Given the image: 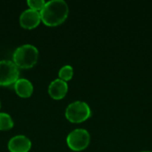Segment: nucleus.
I'll list each match as a JSON object with an SVG mask.
<instances>
[{
  "mask_svg": "<svg viewBox=\"0 0 152 152\" xmlns=\"http://www.w3.org/2000/svg\"><path fill=\"white\" fill-rule=\"evenodd\" d=\"M90 143V134L87 130L77 128L71 131L67 136V144L74 151L85 150Z\"/></svg>",
  "mask_w": 152,
  "mask_h": 152,
  "instance_id": "nucleus-5",
  "label": "nucleus"
},
{
  "mask_svg": "<svg viewBox=\"0 0 152 152\" xmlns=\"http://www.w3.org/2000/svg\"><path fill=\"white\" fill-rule=\"evenodd\" d=\"M73 73V68L70 65H65L59 71V78L66 82L72 78Z\"/></svg>",
  "mask_w": 152,
  "mask_h": 152,
  "instance_id": "nucleus-11",
  "label": "nucleus"
},
{
  "mask_svg": "<svg viewBox=\"0 0 152 152\" xmlns=\"http://www.w3.org/2000/svg\"><path fill=\"white\" fill-rule=\"evenodd\" d=\"M31 148L30 140L25 135H16L10 139L8 149L11 152H28Z\"/></svg>",
  "mask_w": 152,
  "mask_h": 152,
  "instance_id": "nucleus-7",
  "label": "nucleus"
},
{
  "mask_svg": "<svg viewBox=\"0 0 152 152\" xmlns=\"http://www.w3.org/2000/svg\"><path fill=\"white\" fill-rule=\"evenodd\" d=\"M0 108H1V102H0Z\"/></svg>",
  "mask_w": 152,
  "mask_h": 152,
  "instance_id": "nucleus-14",
  "label": "nucleus"
},
{
  "mask_svg": "<svg viewBox=\"0 0 152 152\" xmlns=\"http://www.w3.org/2000/svg\"><path fill=\"white\" fill-rule=\"evenodd\" d=\"M41 20L47 26H57L68 17L69 6L64 0H50L41 9Z\"/></svg>",
  "mask_w": 152,
  "mask_h": 152,
  "instance_id": "nucleus-1",
  "label": "nucleus"
},
{
  "mask_svg": "<svg viewBox=\"0 0 152 152\" xmlns=\"http://www.w3.org/2000/svg\"><path fill=\"white\" fill-rule=\"evenodd\" d=\"M27 4L30 9L40 12L41 9L45 6V1H44V0H28Z\"/></svg>",
  "mask_w": 152,
  "mask_h": 152,
  "instance_id": "nucleus-12",
  "label": "nucleus"
},
{
  "mask_svg": "<svg viewBox=\"0 0 152 152\" xmlns=\"http://www.w3.org/2000/svg\"><path fill=\"white\" fill-rule=\"evenodd\" d=\"M13 126L12 117L4 112H0V130H9Z\"/></svg>",
  "mask_w": 152,
  "mask_h": 152,
  "instance_id": "nucleus-10",
  "label": "nucleus"
},
{
  "mask_svg": "<svg viewBox=\"0 0 152 152\" xmlns=\"http://www.w3.org/2000/svg\"><path fill=\"white\" fill-rule=\"evenodd\" d=\"M92 114L89 105L81 101H76L68 105L65 110L67 119L72 123H81L90 118Z\"/></svg>",
  "mask_w": 152,
  "mask_h": 152,
  "instance_id": "nucleus-3",
  "label": "nucleus"
},
{
  "mask_svg": "<svg viewBox=\"0 0 152 152\" xmlns=\"http://www.w3.org/2000/svg\"><path fill=\"white\" fill-rule=\"evenodd\" d=\"M41 21L40 12L33 9H27L23 11L20 16V24L24 28L31 29L36 28Z\"/></svg>",
  "mask_w": 152,
  "mask_h": 152,
  "instance_id": "nucleus-6",
  "label": "nucleus"
},
{
  "mask_svg": "<svg viewBox=\"0 0 152 152\" xmlns=\"http://www.w3.org/2000/svg\"><path fill=\"white\" fill-rule=\"evenodd\" d=\"M14 64L20 69L32 68L37 61L38 50L37 48L29 44L22 45L16 48L12 55Z\"/></svg>",
  "mask_w": 152,
  "mask_h": 152,
  "instance_id": "nucleus-2",
  "label": "nucleus"
},
{
  "mask_svg": "<svg viewBox=\"0 0 152 152\" xmlns=\"http://www.w3.org/2000/svg\"><path fill=\"white\" fill-rule=\"evenodd\" d=\"M19 68L9 60L0 61V86H6L15 84L19 79Z\"/></svg>",
  "mask_w": 152,
  "mask_h": 152,
  "instance_id": "nucleus-4",
  "label": "nucleus"
},
{
  "mask_svg": "<svg viewBox=\"0 0 152 152\" xmlns=\"http://www.w3.org/2000/svg\"><path fill=\"white\" fill-rule=\"evenodd\" d=\"M14 89L19 96L27 98L33 93V85L26 78H19L14 84Z\"/></svg>",
  "mask_w": 152,
  "mask_h": 152,
  "instance_id": "nucleus-9",
  "label": "nucleus"
},
{
  "mask_svg": "<svg viewBox=\"0 0 152 152\" xmlns=\"http://www.w3.org/2000/svg\"><path fill=\"white\" fill-rule=\"evenodd\" d=\"M68 92V84L67 82L56 78L53 80L49 86H48V93L50 96L55 100H61L62 99Z\"/></svg>",
  "mask_w": 152,
  "mask_h": 152,
  "instance_id": "nucleus-8",
  "label": "nucleus"
},
{
  "mask_svg": "<svg viewBox=\"0 0 152 152\" xmlns=\"http://www.w3.org/2000/svg\"><path fill=\"white\" fill-rule=\"evenodd\" d=\"M141 152H152V151H141Z\"/></svg>",
  "mask_w": 152,
  "mask_h": 152,
  "instance_id": "nucleus-13",
  "label": "nucleus"
}]
</instances>
